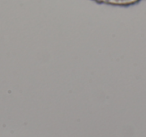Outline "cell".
I'll return each instance as SVG.
<instances>
[{"label":"cell","mask_w":146,"mask_h":137,"mask_svg":"<svg viewBox=\"0 0 146 137\" xmlns=\"http://www.w3.org/2000/svg\"><path fill=\"white\" fill-rule=\"evenodd\" d=\"M97 4L109 5L116 7H130L139 4L143 0H92Z\"/></svg>","instance_id":"1"}]
</instances>
